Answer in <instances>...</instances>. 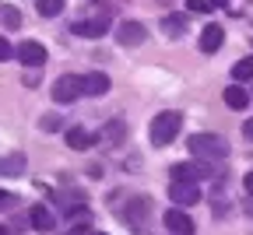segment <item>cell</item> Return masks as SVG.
<instances>
[{
  "label": "cell",
  "instance_id": "obj_1",
  "mask_svg": "<svg viewBox=\"0 0 253 235\" xmlns=\"http://www.w3.org/2000/svg\"><path fill=\"white\" fill-rule=\"evenodd\" d=\"M179 130H183V113H179V109H166V113L151 116L148 137H151L155 148H166V144H172V141L179 137Z\"/></svg>",
  "mask_w": 253,
  "mask_h": 235
},
{
  "label": "cell",
  "instance_id": "obj_2",
  "mask_svg": "<svg viewBox=\"0 0 253 235\" xmlns=\"http://www.w3.org/2000/svg\"><path fill=\"white\" fill-rule=\"evenodd\" d=\"M109 18H113V4L91 7L84 18L71 21V36H81V39H102L106 32H109Z\"/></svg>",
  "mask_w": 253,
  "mask_h": 235
},
{
  "label": "cell",
  "instance_id": "obj_3",
  "mask_svg": "<svg viewBox=\"0 0 253 235\" xmlns=\"http://www.w3.org/2000/svg\"><path fill=\"white\" fill-rule=\"evenodd\" d=\"M186 148L197 161H211V165L229 158V144H225V137H218V133H194V137L186 141Z\"/></svg>",
  "mask_w": 253,
  "mask_h": 235
},
{
  "label": "cell",
  "instance_id": "obj_4",
  "mask_svg": "<svg viewBox=\"0 0 253 235\" xmlns=\"http://www.w3.org/2000/svg\"><path fill=\"white\" fill-rule=\"evenodd\" d=\"M151 214H155V204L148 196H130V200H126V207H123V221L130 225L134 232H141V235H148Z\"/></svg>",
  "mask_w": 253,
  "mask_h": 235
},
{
  "label": "cell",
  "instance_id": "obj_5",
  "mask_svg": "<svg viewBox=\"0 0 253 235\" xmlns=\"http://www.w3.org/2000/svg\"><path fill=\"white\" fill-rule=\"evenodd\" d=\"M169 176H172V183H204V179L214 176V165L194 158V161H179V165H172Z\"/></svg>",
  "mask_w": 253,
  "mask_h": 235
},
{
  "label": "cell",
  "instance_id": "obj_6",
  "mask_svg": "<svg viewBox=\"0 0 253 235\" xmlns=\"http://www.w3.org/2000/svg\"><path fill=\"white\" fill-rule=\"evenodd\" d=\"M78 98H84V91H81V74H63V78L53 84V102H56V106L78 102Z\"/></svg>",
  "mask_w": 253,
  "mask_h": 235
},
{
  "label": "cell",
  "instance_id": "obj_7",
  "mask_svg": "<svg viewBox=\"0 0 253 235\" xmlns=\"http://www.w3.org/2000/svg\"><path fill=\"white\" fill-rule=\"evenodd\" d=\"M116 42L126 46V49H137V46L148 42V28H144L141 21H123V25L116 28Z\"/></svg>",
  "mask_w": 253,
  "mask_h": 235
},
{
  "label": "cell",
  "instance_id": "obj_8",
  "mask_svg": "<svg viewBox=\"0 0 253 235\" xmlns=\"http://www.w3.org/2000/svg\"><path fill=\"white\" fill-rule=\"evenodd\" d=\"M14 56L28 67V71H32V67H42V63H46V46H42V42H36V39H25V42H18V46H14Z\"/></svg>",
  "mask_w": 253,
  "mask_h": 235
},
{
  "label": "cell",
  "instance_id": "obj_9",
  "mask_svg": "<svg viewBox=\"0 0 253 235\" xmlns=\"http://www.w3.org/2000/svg\"><path fill=\"white\" fill-rule=\"evenodd\" d=\"M162 221H166L169 235H194V218H190L183 207H169L162 214Z\"/></svg>",
  "mask_w": 253,
  "mask_h": 235
},
{
  "label": "cell",
  "instance_id": "obj_10",
  "mask_svg": "<svg viewBox=\"0 0 253 235\" xmlns=\"http://www.w3.org/2000/svg\"><path fill=\"white\" fill-rule=\"evenodd\" d=\"M169 196H172L176 207H194L197 200H201V186L197 183H172L169 186Z\"/></svg>",
  "mask_w": 253,
  "mask_h": 235
},
{
  "label": "cell",
  "instance_id": "obj_11",
  "mask_svg": "<svg viewBox=\"0 0 253 235\" xmlns=\"http://www.w3.org/2000/svg\"><path fill=\"white\" fill-rule=\"evenodd\" d=\"M28 225L36 228V232H53V228H56V214H53V207L36 204V207L28 211Z\"/></svg>",
  "mask_w": 253,
  "mask_h": 235
},
{
  "label": "cell",
  "instance_id": "obj_12",
  "mask_svg": "<svg viewBox=\"0 0 253 235\" xmlns=\"http://www.w3.org/2000/svg\"><path fill=\"white\" fill-rule=\"evenodd\" d=\"M221 102H225L232 113H239V109H246V106H253L250 102V91L243 88V84H229L225 91H221Z\"/></svg>",
  "mask_w": 253,
  "mask_h": 235
},
{
  "label": "cell",
  "instance_id": "obj_13",
  "mask_svg": "<svg viewBox=\"0 0 253 235\" xmlns=\"http://www.w3.org/2000/svg\"><path fill=\"white\" fill-rule=\"evenodd\" d=\"M221 42H225L221 25H204V32H201V53H218Z\"/></svg>",
  "mask_w": 253,
  "mask_h": 235
},
{
  "label": "cell",
  "instance_id": "obj_14",
  "mask_svg": "<svg viewBox=\"0 0 253 235\" xmlns=\"http://www.w3.org/2000/svg\"><path fill=\"white\" fill-rule=\"evenodd\" d=\"M63 141H67V148H74V151H88V148H91L95 141H99V137H95L91 130H84V126H71Z\"/></svg>",
  "mask_w": 253,
  "mask_h": 235
},
{
  "label": "cell",
  "instance_id": "obj_15",
  "mask_svg": "<svg viewBox=\"0 0 253 235\" xmlns=\"http://www.w3.org/2000/svg\"><path fill=\"white\" fill-rule=\"evenodd\" d=\"M81 91L84 95H106L109 91V78L106 74H81Z\"/></svg>",
  "mask_w": 253,
  "mask_h": 235
},
{
  "label": "cell",
  "instance_id": "obj_16",
  "mask_svg": "<svg viewBox=\"0 0 253 235\" xmlns=\"http://www.w3.org/2000/svg\"><path fill=\"white\" fill-rule=\"evenodd\" d=\"M25 155L21 151H14V155H4V161H0V176H21L25 172Z\"/></svg>",
  "mask_w": 253,
  "mask_h": 235
},
{
  "label": "cell",
  "instance_id": "obj_17",
  "mask_svg": "<svg viewBox=\"0 0 253 235\" xmlns=\"http://www.w3.org/2000/svg\"><path fill=\"white\" fill-rule=\"evenodd\" d=\"M186 14H166L162 18V32H166V36H172V39H179L183 36V32H186Z\"/></svg>",
  "mask_w": 253,
  "mask_h": 235
},
{
  "label": "cell",
  "instance_id": "obj_18",
  "mask_svg": "<svg viewBox=\"0 0 253 235\" xmlns=\"http://www.w3.org/2000/svg\"><path fill=\"white\" fill-rule=\"evenodd\" d=\"M232 81L243 84V81H253V56H243L232 63Z\"/></svg>",
  "mask_w": 253,
  "mask_h": 235
},
{
  "label": "cell",
  "instance_id": "obj_19",
  "mask_svg": "<svg viewBox=\"0 0 253 235\" xmlns=\"http://www.w3.org/2000/svg\"><path fill=\"white\" fill-rule=\"evenodd\" d=\"M123 133H126V123H123V119H109L106 130H102V141L116 144V141H123Z\"/></svg>",
  "mask_w": 253,
  "mask_h": 235
},
{
  "label": "cell",
  "instance_id": "obj_20",
  "mask_svg": "<svg viewBox=\"0 0 253 235\" xmlns=\"http://www.w3.org/2000/svg\"><path fill=\"white\" fill-rule=\"evenodd\" d=\"M36 11H39L42 18H56V14L63 11V0H36Z\"/></svg>",
  "mask_w": 253,
  "mask_h": 235
},
{
  "label": "cell",
  "instance_id": "obj_21",
  "mask_svg": "<svg viewBox=\"0 0 253 235\" xmlns=\"http://www.w3.org/2000/svg\"><path fill=\"white\" fill-rule=\"evenodd\" d=\"M218 7V0H186V11L190 14H211Z\"/></svg>",
  "mask_w": 253,
  "mask_h": 235
},
{
  "label": "cell",
  "instance_id": "obj_22",
  "mask_svg": "<svg viewBox=\"0 0 253 235\" xmlns=\"http://www.w3.org/2000/svg\"><path fill=\"white\" fill-rule=\"evenodd\" d=\"M0 21H4L7 28H21V14H18L14 7H4V11H0Z\"/></svg>",
  "mask_w": 253,
  "mask_h": 235
},
{
  "label": "cell",
  "instance_id": "obj_23",
  "mask_svg": "<svg viewBox=\"0 0 253 235\" xmlns=\"http://www.w3.org/2000/svg\"><path fill=\"white\" fill-rule=\"evenodd\" d=\"M39 126H42V130H56V126H60V116H56V113H49V116H42V119H39Z\"/></svg>",
  "mask_w": 253,
  "mask_h": 235
},
{
  "label": "cell",
  "instance_id": "obj_24",
  "mask_svg": "<svg viewBox=\"0 0 253 235\" xmlns=\"http://www.w3.org/2000/svg\"><path fill=\"white\" fill-rule=\"evenodd\" d=\"M11 56H14V46H11L4 36H0V60H11Z\"/></svg>",
  "mask_w": 253,
  "mask_h": 235
},
{
  "label": "cell",
  "instance_id": "obj_25",
  "mask_svg": "<svg viewBox=\"0 0 253 235\" xmlns=\"http://www.w3.org/2000/svg\"><path fill=\"white\" fill-rule=\"evenodd\" d=\"M14 204H18L14 193H0V211H7V207H14Z\"/></svg>",
  "mask_w": 253,
  "mask_h": 235
},
{
  "label": "cell",
  "instance_id": "obj_26",
  "mask_svg": "<svg viewBox=\"0 0 253 235\" xmlns=\"http://www.w3.org/2000/svg\"><path fill=\"white\" fill-rule=\"evenodd\" d=\"M243 137L253 144V119H246V123H243Z\"/></svg>",
  "mask_w": 253,
  "mask_h": 235
},
{
  "label": "cell",
  "instance_id": "obj_27",
  "mask_svg": "<svg viewBox=\"0 0 253 235\" xmlns=\"http://www.w3.org/2000/svg\"><path fill=\"white\" fill-rule=\"evenodd\" d=\"M243 186H246V193H250V196H253V169H250V172H246V176H243Z\"/></svg>",
  "mask_w": 253,
  "mask_h": 235
},
{
  "label": "cell",
  "instance_id": "obj_28",
  "mask_svg": "<svg viewBox=\"0 0 253 235\" xmlns=\"http://www.w3.org/2000/svg\"><path fill=\"white\" fill-rule=\"evenodd\" d=\"M246 214H250V218H253V196H250V200H246Z\"/></svg>",
  "mask_w": 253,
  "mask_h": 235
},
{
  "label": "cell",
  "instance_id": "obj_29",
  "mask_svg": "<svg viewBox=\"0 0 253 235\" xmlns=\"http://www.w3.org/2000/svg\"><path fill=\"white\" fill-rule=\"evenodd\" d=\"M0 235H11V228H4V225H0Z\"/></svg>",
  "mask_w": 253,
  "mask_h": 235
},
{
  "label": "cell",
  "instance_id": "obj_30",
  "mask_svg": "<svg viewBox=\"0 0 253 235\" xmlns=\"http://www.w3.org/2000/svg\"><path fill=\"white\" fill-rule=\"evenodd\" d=\"M88 235H106V232H88Z\"/></svg>",
  "mask_w": 253,
  "mask_h": 235
},
{
  "label": "cell",
  "instance_id": "obj_31",
  "mask_svg": "<svg viewBox=\"0 0 253 235\" xmlns=\"http://www.w3.org/2000/svg\"><path fill=\"white\" fill-rule=\"evenodd\" d=\"M250 102H253V88H250Z\"/></svg>",
  "mask_w": 253,
  "mask_h": 235
},
{
  "label": "cell",
  "instance_id": "obj_32",
  "mask_svg": "<svg viewBox=\"0 0 253 235\" xmlns=\"http://www.w3.org/2000/svg\"><path fill=\"white\" fill-rule=\"evenodd\" d=\"M218 4H225V0H218Z\"/></svg>",
  "mask_w": 253,
  "mask_h": 235
}]
</instances>
